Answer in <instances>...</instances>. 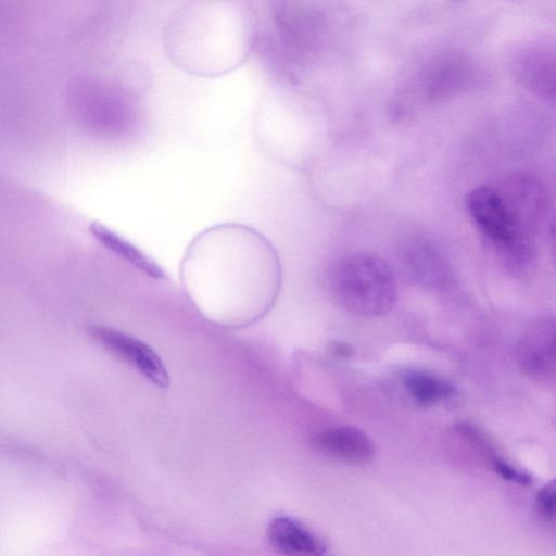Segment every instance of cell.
Segmentation results:
<instances>
[{
	"label": "cell",
	"instance_id": "cell-7",
	"mask_svg": "<svg viewBox=\"0 0 556 556\" xmlns=\"http://www.w3.org/2000/svg\"><path fill=\"white\" fill-rule=\"evenodd\" d=\"M404 264L408 274L420 285L438 287L447 279V265L429 243L415 241L407 245Z\"/></svg>",
	"mask_w": 556,
	"mask_h": 556
},
{
	"label": "cell",
	"instance_id": "cell-12",
	"mask_svg": "<svg viewBox=\"0 0 556 556\" xmlns=\"http://www.w3.org/2000/svg\"><path fill=\"white\" fill-rule=\"evenodd\" d=\"M330 351L334 356L348 358L354 354V349L350 344L341 341L332 342Z\"/></svg>",
	"mask_w": 556,
	"mask_h": 556
},
{
	"label": "cell",
	"instance_id": "cell-4",
	"mask_svg": "<svg viewBox=\"0 0 556 556\" xmlns=\"http://www.w3.org/2000/svg\"><path fill=\"white\" fill-rule=\"evenodd\" d=\"M92 336L108 349L129 362L154 384L165 388L168 372L159 355L144 342L106 327H93Z\"/></svg>",
	"mask_w": 556,
	"mask_h": 556
},
{
	"label": "cell",
	"instance_id": "cell-11",
	"mask_svg": "<svg viewBox=\"0 0 556 556\" xmlns=\"http://www.w3.org/2000/svg\"><path fill=\"white\" fill-rule=\"evenodd\" d=\"M491 464L493 470L504 480L515 482L520 485H528L532 483V477L529 473L518 470L496 456L491 458Z\"/></svg>",
	"mask_w": 556,
	"mask_h": 556
},
{
	"label": "cell",
	"instance_id": "cell-8",
	"mask_svg": "<svg viewBox=\"0 0 556 556\" xmlns=\"http://www.w3.org/2000/svg\"><path fill=\"white\" fill-rule=\"evenodd\" d=\"M92 232L103 245L130 265L152 278L166 279V275L159 264L126 239L99 224L92 226Z\"/></svg>",
	"mask_w": 556,
	"mask_h": 556
},
{
	"label": "cell",
	"instance_id": "cell-2",
	"mask_svg": "<svg viewBox=\"0 0 556 556\" xmlns=\"http://www.w3.org/2000/svg\"><path fill=\"white\" fill-rule=\"evenodd\" d=\"M467 211L481 232L516 263L526 262L530 255L527 238L516 227L501 195L491 187L480 186L466 198Z\"/></svg>",
	"mask_w": 556,
	"mask_h": 556
},
{
	"label": "cell",
	"instance_id": "cell-9",
	"mask_svg": "<svg viewBox=\"0 0 556 556\" xmlns=\"http://www.w3.org/2000/svg\"><path fill=\"white\" fill-rule=\"evenodd\" d=\"M405 390L415 403L431 406L452 397L456 389L446 379L426 371H409L404 376Z\"/></svg>",
	"mask_w": 556,
	"mask_h": 556
},
{
	"label": "cell",
	"instance_id": "cell-1",
	"mask_svg": "<svg viewBox=\"0 0 556 556\" xmlns=\"http://www.w3.org/2000/svg\"><path fill=\"white\" fill-rule=\"evenodd\" d=\"M331 293L348 312L362 317L389 313L396 299V282L389 264L369 253L340 260L329 276Z\"/></svg>",
	"mask_w": 556,
	"mask_h": 556
},
{
	"label": "cell",
	"instance_id": "cell-3",
	"mask_svg": "<svg viewBox=\"0 0 556 556\" xmlns=\"http://www.w3.org/2000/svg\"><path fill=\"white\" fill-rule=\"evenodd\" d=\"M517 363L526 375L548 380L555 375V320L542 317L532 321L517 348Z\"/></svg>",
	"mask_w": 556,
	"mask_h": 556
},
{
	"label": "cell",
	"instance_id": "cell-5",
	"mask_svg": "<svg viewBox=\"0 0 556 556\" xmlns=\"http://www.w3.org/2000/svg\"><path fill=\"white\" fill-rule=\"evenodd\" d=\"M313 444L324 454L352 464H364L375 455L371 439L353 427L324 430L314 438Z\"/></svg>",
	"mask_w": 556,
	"mask_h": 556
},
{
	"label": "cell",
	"instance_id": "cell-6",
	"mask_svg": "<svg viewBox=\"0 0 556 556\" xmlns=\"http://www.w3.org/2000/svg\"><path fill=\"white\" fill-rule=\"evenodd\" d=\"M268 539L285 554L324 555L326 544L299 520L289 516L274 518L268 527Z\"/></svg>",
	"mask_w": 556,
	"mask_h": 556
},
{
	"label": "cell",
	"instance_id": "cell-10",
	"mask_svg": "<svg viewBox=\"0 0 556 556\" xmlns=\"http://www.w3.org/2000/svg\"><path fill=\"white\" fill-rule=\"evenodd\" d=\"M555 481L552 480L541 488L535 495V505L540 515L549 522L555 520Z\"/></svg>",
	"mask_w": 556,
	"mask_h": 556
}]
</instances>
